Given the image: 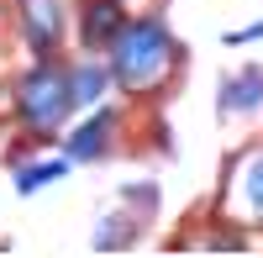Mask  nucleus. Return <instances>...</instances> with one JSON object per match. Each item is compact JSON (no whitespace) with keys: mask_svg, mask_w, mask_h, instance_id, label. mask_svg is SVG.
Listing matches in <instances>:
<instances>
[{"mask_svg":"<svg viewBox=\"0 0 263 258\" xmlns=\"http://www.w3.org/2000/svg\"><path fill=\"white\" fill-rule=\"evenodd\" d=\"M116 79L121 84H142L153 74H163L168 63V32L158 27V21H132V27L116 32Z\"/></svg>","mask_w":263,"mask_h":258,"instance_id":"nucleus-1","label":"nucleus"},{"mask_svg":"<svg viewBox=\"0 0 263 258\" xmlns=\"http://www.w3.org/2000/svg\"><path fill=\"white\" fill-rule=\"evenodd\" d=\"M16 105H21V116H27L32 126H53L63 111L74 105V90H69V74H58L53 63H42L37 74L21 79V90H16Z\"/></svg>","mask_w":263,"mask_h":258,"instance_id":"nucleus-2","label":"nucleus"},{"mask_svg":"<svg viewBox=\"0 0 263 258\" xmlns=\"http://www.w3.org/2000/svg\"><path fill=\"white\" fill-rule=\"evenodd\" d=\"M121 32V6L116 0H90L84 6V42L90 48H111Z\"/></svg>","mask_w":263,"mask_h":258,"instance_id":"nucleus-3","label":"nucleus"},{"mask_svg":"<svg viewBox=\"0 0 263 258\" xmlns=\"http://www.w3.org/2000/svg\"><path fill=\"white\" fill-rule=\"evenodd\" d=\"M27 37H32V48L37 53H53V42H58V27H63V16L53 0H27Z\"/></svg>","mask_w":263,"mask_h":258,"instance_id":"nucleus-4","label":"nucleus"},{"mask_svg":"<svg viewBox=\"0 0 263 258\" xmlns=\"http://www.w3.org/2000/svg\"><path fill=\"white\" fill-rule=\"evenodd\" d=\"M111 121H116L111 111H100L95 121H84V126H79V132L69 137V158H95V153H100V148H105V132H111Z\"/></svg>","mask_w":263,"mask_h":258,"instance_id":"nucleus-5","label":"nucleus"},{"mask_svg":"<svg viewBox=\"0 0 263 258\" xmlns=\"http://www.w3.org/2000/svg\"><path fill=\"white\" fill-rule=\"evenodd\" d=\"M58 174H63V163H32V169H21V174H16V190H21V195H32V190L53 185Z\"/></svg>","mask_w":263,"mask_h":258,"instance_id":"nucleus-6","label":"nucleus"},{"mask_svg":"<svg viewBox=\"0 0 263 258\" xmlns=\"http://www.w3.org/2000/svg\"><path fill=\"white\" fill-rule=\"evenodd\" d=\"M69 90H74V100H100V90H105V74H100V69H79V74L69 79Z\"/></svg>","mask_w":263,"mask_h":258,"instance_id":"nucleus-7","label":"nucleus"},{"mask_svg":"<svg viewBox=\"0 0 263 258\" xmlns=\"http://www.w3.org/2000/svg\"><path fill=\"white\" fill-rule=\"evenodd\" d=\"M248 185H253V206L263 211V163H253V174H248Z\"/></svg>","mask_w":263,"mask_h":258,"instance_id":"nucleus-8","label":"nucleus"}]
</instances>
